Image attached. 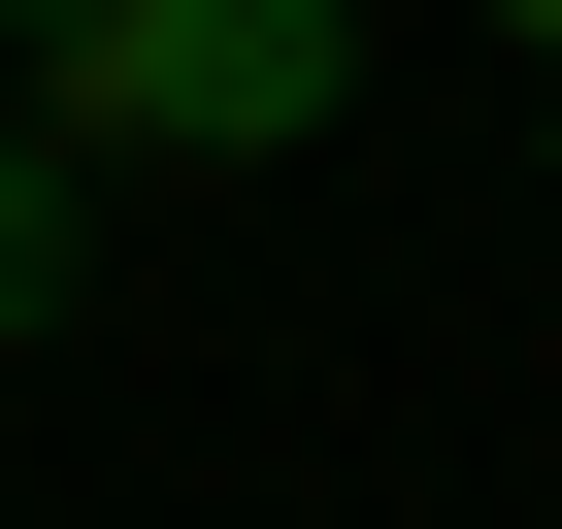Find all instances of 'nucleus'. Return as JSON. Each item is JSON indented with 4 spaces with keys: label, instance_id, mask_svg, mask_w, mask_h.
Listing matches in <instances>:
<instances>
[{
    "label": "nucleus",
    "instance_id": "nucleus-1",
    "mask_svg": "<svg viewBox=\"0 0 562 529\" xmlns=\"http://www.w3.org/2000/svg\"><path fill=\"white\" fill-rule=\"evenodd\" d=\"M34 100H67V166H299L364 100V0H67Z\"/></svg>",
    "mask_w": 562,
    "mask_h": 529
},
{
    "label": "nucleus",
    "instance_id": "nucleus-2",
    "mask_svg": "<svg viewBox=\"0 0 562 529\" xmlns=\"http://www.w3.org/2000/svg\"><path fill=\"white\" fill-rule=\"evenodd\" d=\"M100 299V199H67V133H0V331H67Z\"/></svg>",
    "mask_w": 562,
    "mask_h": 529
},
{
    "label": "nucleus",
    "instance_id": "nucleus-3",
    "mask_svg": "<svg viewBox=\"0 0 562 529\" xmlns=\"http://www.w3.org/2000/svg\"><path fill=\"white\" fill-rule=\"evenodd\" d=\"M496 34H529V67H562V0H496Z\"/></svg>",
    "mask_w": 562,
    "mask_h": 529
},
{
    "label": "nucleus",
    "instance_id": "nucleus-4",
    "mask_svg": "<svg viewBox=\"0 0 562 529\" xmlns=\"http://www.w3.org/2000/svg\"><path fill=\"white\" fill-rule=\"evenodd\" d=\"M0 34H67V0H0Z\"/></svg>",
    "mask_w": 562,
    "mask_h": 529
}]
</instances>
